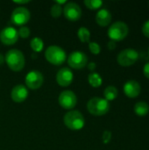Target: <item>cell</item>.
Listing matches in <instances>:
<instances>
[{
    "label": "cell",
    "mask_w": 149,
    "mask_h": 150,
    "mask_svg": "<svg viewBox=\"0 0 149 150\" xmlns=\"http://www.w3.org/2000/svg\"><path fill=\"white\" fill-rule=\"evenodd\" d=\"M143 74L148 79H149V62H147L144 65V67H143Z\"/></svg>",
    "instance_id": "28"
},
{
    "label": "cell",
    "mask_w": 149,
    "mask_h": 150,
    "mask_svg": "<svg viewBox=\"0 0 149 150\" xmlns=\"http://www.w3.org/2000/svg\"><path fill=\"white\" fill-rule=\"evenodd\" d=\"M83 4L90 10H97L103 5V2L101 0H85Z\"/></svg>",
    "instance_id": "22"
},
{
    "label": "cell",
    "mask_w": 149,
    "mask_h": 150,
    "mask_svg": "<svg viewBox=\"0 0 149 150\" xmlns=\"http://www.w3.org/2000/svg\"><path fill=\"white\" fill-rule=\"evenodd\" d=\"M112 21V14L107 9H101L96 15V22L98 25L105 27L107 26Z\"/></svg>",
    "instance_id": "16"
},
{
    "label": "cell",
    "mask_w": 149,
    "mask_h": 150,
    "mask_svg": "<svg viewBox=\"0 0 149 150\" xmlns=\"http://www.w3.org/2000/svg\"><path fill=\"white\" fill-rule=\"evenodd\" d=\"M139 59V53L134 48H126L122 50L117 57L118 63L123 67L133 65Z\"/></svg>",
    "instance_id": "6"
},
{
    "label": "cell",
    "mask_w": 149,
    "mask_h": 150,
    "mask_svg": "<svg viewBox=\"0 0 149 150\" xmlns=\"http://www.w3.org/2000/svg\"><path fill=\"white\" fill-rule=\"evenodd\" d=\"M87 68H88L89 70H90L91 72H93V71L96 69L97 65H96V63H95L94 62H90V63L87 64Z\"/></svg>",
    "instance_id": "30"
},
{
    "label": "cell",
    "mask_w": 149,
    "mask_h": 150,
    "mask_svg": "<svg viewBox=\"0 0 149 150\" xmlns=\"http://www.w3.org/2000/svg\"><path fill=\"white\" fill-rule=\"evenodd\" d=\"M77 37L80 40L81 42L83 43H86V42H90V32L89 31V29L87 27L84 26H81L78 31H77Z\"/></svg>",
    "instance_id": "21"
},
{
    "label": "cell",
    "mask_w": 149,
    "mask_h": 150,
    "mask_svg": "<svg viewBox=\"0 0 149 150\" xmlns=\"http://www.w3.org/2000/svg\"><path fill=\"white\" fill-rule=\"evenodd\" d=\"M118 95H119V91L115 86L110 85V86H107L105 89L104 97H105V99L107 100L108 102L115 100L117 98Z\"/></svg>",
    "instance_id": "17"
},
{
    "label": "cell",
    "mask_w": 149,
    "mask_h": 150,
    "mask_svg": "<svg viewBox=\"0 0 149 150\" xmlns=\"http://www.w3.org/2000/svg\"><path fill=\"white\" fill-rule=\"evenodd\" d=\"M45 57L53 65H61L66 60V52L61 47L50 46L45 51Z\"/></svg>",
    "instance_id": "5"
},
{
    "label": "cell",
    "mask_w": 149,
    "mask_h": 150,
    "mask_svg": "<svg viewBox=\"0 0 149 150\" xmlns=\"http://www.w3.org/2000/svg\"><path fill=\"white\" fill-rule=\"evenodd\" d=\"M74 79V74L68 68L61 69L56 74V82L61 87H67L70 85Z\"/></svg>",
    "instance_id": "13"
},
{
    "label": "cell",
    "mask_w": 149,
    "mask_h": 150,
    "mask_svg": "<svg viewBox=\"0 0 149 150\" xmlns=\"http://www.w3.org/2000/svg\"><path fill=\"white\" fill-rule=\"evenodd\" d=\"M62 11H63L62 6L57 4H54L50 9V13L53 18H59L62 14Z\"/></svg>",
    "instance_id": "23"
},
{
    "label": "cell",
    "mask_w": 149,
    "mask_h": 150,
    "mask_svg": "<svg viewBox=\"0 0 149 150\" xmlns=\"http://www.w3.org/2000/svg\"><path fill=\"white\" fill-rule=\"evenodd\" d=\"M18 37H21L23 39H26L30 36L31 31L26 26H21L19 28V30L18 31Z\"/></svg>",
    "instance_id": "25"
},
{
    "label": "cell",
    "mask_w": 149,
    "mask_h": 150,
    "mask_svg": "<svg viewBox=\"0 0 149 150\" xmlns=\"http://www.w3.org/2000/svg\"><path fill=\"white\" fill-rule=\"evenodd\" d=\"M55 4H59V5H61V4H66V1H65V0H62V1H58V0H56V1H55Z\"/></svg>",
    "instance_id": "33"
},
{
    "label": "cell",
    "mask_w": 149,
    "mask_h": 150,
    "mask_svg": "<svg viewBox=\"0 0 149 150\" xmlns=\"http://www.w3.org/2000/svg\"><path fill=\"white\" fill-rule=\"evenodd\" d=\"M14 4H26L28 3H30L29 0H26V1H13Z\"/></svg>",
    "instance_id": "31"
},
{
    "label": "cell",
    "mask_w": 149,
    "mask_h": 150,
    "mask_svg": "<svg viewBox=\"0 0 149 150\" xmlns=\"http://www.w3.org/2000/svg\"><path fill=\"white\" fill-rule=\"evenodd\" d=\"M44 82L43 75L38 70H32L28 72L25 78V87L30 90H37L41 87Z\"/></svg>",
    "instance_id": "9"
},
{
    "label": "cell",
    "mask_w": 149,
    "mask_h": 150,
    "mask_svg": "<svg viewBox=\"0 0 149 150\" xmlns=\"http://www.w3.org/2000/svg\"><path fill=\"white\" fill-rule=\"evenodd\" d=\"M4 62H5V60H4V55H3L2 54H0V65L4 64Z\"/></svg>",
    "instance_id": "32"
},
{
    "label": "cell",
    "mask_w": 149,
    "mask_h": 150,
    "mask_svg": "<svg viewBox=\"0 0 149 150\" xmlns=\"http://www.w3.org/2000/svg\"><path fill=\"white\" fill-rule=\"evenodd\" d=\"M142 33L147 38H149V19L147 20L142 25Z\"/></svg>",
    "instance_id": "27"
},
{
    "label": "cell",
    "mask_w": 149,
    "mask_h": 150,
    "mask_svg": "<svg viewBox=\"0 0 149 150\" xmlns=\"http://www.w3.org/2000/svg\"><path fill=\"white\" fill-rule=\"evenodd\" d=\"M68 64L74 69H82L88 64L87 55L81 51L72 52L68 58Z\"/></svg>",
    "instance_id": "8"
},
{
    "label": "cell",
    "mask_w": 149,
    "mask_h": 150,
    "mask_svg": "<svg viewBox=\"0 0 149 150\" xmlns=\"http://www.w3.org/2000/svg\"><path fill=\"white\" fill-rule=\"evenodd\" d=\"M102 139H103V142L107 144L111 142L112 140V133L110 131H105L104 134H103V136H102Z\"/></svg>",
    "instance_id": "26"
},
{
    "label": "cell",
    "mask_w": 149,
    "mask_h": 150,
    "mask_svg": "<svg viewBox=\"0 0 149 150\" xmlns=\"http://www.w3.org/2000/svg\"><path fill=\"white\" fill-rule=\"evenodd\" d=\"M148 55H149V47H148Z\"/></svg>",
    "instance_id": "34"
},
{
    "label": "cell",
    "mask_w": 149,
    "mask_h": 150,
    "mask_svg": "<svg viewBox=\"0 0 149 150\" xmlns=\"http://www.w3.org/2000/svg\"><path fill=\"white\" fill-rule=\"evenodd\" d=\"M30 47L35 53H40L44 48V41L42 39L39 37H34L30 41Z\"/></svg>",
    "instance_id": "20"
},
{
    "label": "cell",
    "mask_w": 149,
    "mask_h": 150,
    "mask_svg": "<svg viewBox=\"0 0 149 150\" xmlns=\"http://www.w3.org/2000/svg\"><path fill=\"white\" fill-rule=\"evenodd\" d=\"M28 89L23 84H18L14 86L11 92V98L15 103H22L28 97Z\"/></svg>",
    "instance_id": "14"
},
{
    "label": "cell",
    "mask_w": 149,
    "mask_h": 150,
    "mask_svg": "<svg viewBox=\"0 0 149 150\" xmlns=\"http://www.w3.org/2000/svg\"><path fill=\"white\" fill-rule=\"evenodd\" d=\"M148 4H149V3H148Z\"/></svg>",
    "instance_id": "35"
},
{
    "label": "cell",
    "mask_w": 149,
    "mask_h": 150,
    "mask_svg": "<svg viewBox=\"0 0 149 150\" xmlns=\"http://www.w3.org/2000/svg\"><path fill=\"white\" fill-rule=\"evenodd\" d=\"M62 13L64 14V17L68 20L75 22L80 19L82 16V10L77 4L69 2V3H67L65 6L63 7Z\"/></svg>",
    "instance_id": "11"
},
{
    "label": "cell",
    "mask_w": 149,
    "mask_h": 150,
    "mask_svg": "<svg viewBox=\"0 0 149 150\" xmlns=\"http://www.w3.org/2000/svg\"><path fill=\"white\" fill-rule=\"evenodd\" d=\"M87 109L89 112L94 116H103L110 110V104L103 98L94 97L87 103Z\"/></svg>",
    "instance_id": "3"
},
{
    "label": "cell",
    "mask_w": 149,
    "mask_h": 150,
    "mask_svg": "<svg viewBox=\"0 0 149 150\" xmlns=\"http://www.w3.org/2000/svg\"><path fill=\"white\" fill-rule=\"evenodd\" d=\"M64 125L70 130L78 131L83 128L85 125V120L83 114L79 111L71 110L68 112L63 117Z\"/></svg>",
    "instance_id": "2"
},
{
    "label": "cell",
    "mask_w": 149,
    "mask_h": 150,
    "mask_svg": "<svg viewBox=\"0 0 149 150\" xmlns=\"http://www.w3.org/2000/svg\"><path fill=\"white\" fill-rule=\"evenodd\" d=\"M5 63L7 66L15 72L22 70L25 67V60L24 54L18 49H11L4 55Z\"/></svg>",
    "instance_id": "1"
},
{
    "label": "cell",
    "mask_w": 149,
    "mask_h": 150,
    "mask_svg": "<svg viewBox=\"0 0 149 150\" xmlns=\"http://www.w3.org/2000/svg\"><path fill=\"white\" fill-rule=\"evenodd\" d=\"M116 47H117V44H116V42L113 41V40H110V41L108 42V44H107V47H108V49H110V50H114V49L116 48Z\"/></svg>",
    "instance_id": "29"
},
{
    "label": "cell",
    "mask_w": 149,
    "mask_h": 150,
    "mask_svg": "<svg viewBox=\"0 0 149 150\" xmlns=\"http://www.w3.org/2000/svg\"><path fill=\"white\" fill-rule=\"evenodd\" d=\"M123 91L126 97L130 98H137L141 94V87L137 81L130 80V81H127L124 84Z\"/></svg>",
    "instance_id": "15"
},
{
    "label": "cell",
    "mask_w": 149,
    "mask_h": 150,
    "mask_svg": "<svg viewBox=\"0 0 149 150\" xmlns=\"http://www.w3.org/2000/svg\"><path fill=\"white\" fill-rule=\"evenodd\" d=\"M89 49H90V53H92L93 54H98L101 52V47L99 46L98 43H97L95 41L89 42Z\"/></svg>",
    "instance_id": "24"
},
{
    "label": "cell",
    "mask_w": 149,
    "mask_h": 150,
    "mask_svg": "<svg viewBox=\"0 0 149 150\" xmlns=\"http://www.w3.org/2000/svg\"><path fill=\"white\" fill-rule=\"evenodd\" d=\"M128 33H129L128 25L122 21L114 22L107 31L108 37L111 39V40H113L115 42L121 41L124 39H126V36L128 35Z\"/></svg>",
    "instance_id": "4"
},
{
    "label": "cell",
    "mask_w": 149,
    "mask_h": 150,
    "mask_svg": "<svg viewBox=\"0 0 149 150\" xmlns=\"http://www.w3.org/2000/svg\"><path fill=\"white\" fill-rule=\"evenodd\" d=\"M88 82L90 84V86H92L94 88H98V87H100L102 85L103 79H102L101 76L98 73L91 72L88 76Z\"/></svg>",
    "instance_id": "19"
},
{
    "label": "cell",
    "mask_w": 149,
    "mask_h": 150,
    "mask_svg": "<svg viewBox=\"0 0 149 150\" xmlns=\"http://www.w3.org/2000/svg\"><path fill=\"white\" fill-rule=\"evenodd\" d=\"M31 18V14L28 9H26L24 6H19L15 8L11 15V22L16 25H19V26H23L24 25H25L26 23H28V21L30 20Z\"/></svg>",
    "instance_id": "7"
},
{
    "label": "cell",
    "mask_w": 149,
    "mask_h": 150,
    "mask_svg": "<svg viewBox=\"0 0 149 150\" xmlns=\"http://www.w3.org/2000/svg\"><path fill=\"white\" fill-rule=\"evenodd\" d=\"M58 102L62 108L66 110H72L76 105L77 98L72 91H64L59 95Z\"/></svg>",
    "instance_id": "10"
},
{
    "label": "cell",
    "mask_w": 149,
    "mask_h": 150,
    "mask_svg": "<svg viewBox=\"0 0 149 150\" xmlns=\"http://www.w3.org/2000/svg\"><path fill=\"white\" fill-rule=\"evenodd\" d=\"M18 40V31L12 26H6L0 32V40L6 46L15 44Z\"/></svg>",
    "instance_id": "12"
},
{
    "label": "cell",
    "mask_w": 149,
    "mask_h": 150,
    "mask_svg": "<svg viewBox=\"0 0 149 150\" xmlns=\"http://www.w3.org/2000/svg\"><path fill=\"white\" fill-rule=\"evenodd\" d=\"M149 112V105L143 101L138 102L135 104L134 105V112L136 115L140 116V117H143L146 116Z\"/></svg>",
    "instance_id": "18"
}]
</instances>
